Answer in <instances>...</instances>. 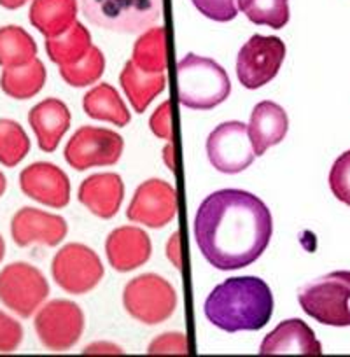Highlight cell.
<instances>
[{"label":"cell","mask_w":350,"mask_h":357,"mask_svg":"<svg viewBox=\"0 0 350 357\" xmlns=\"http://www.w3.org/2000/svg\"><path fill=\"white\" fill-rule=\"evenodd\" d=\"M273 219L252 193L221 190L201 202L195 218V238L205 259L218 270H240L268 247Z\"/></svg>","instance_id":"cell-1"},{"label":"cell","mask_w":350,"mask_h":357,"mask_svg":"<svg viewBox=\"0 0 350 357\" xmlns=\"http://www.w3.org/2000/svg\"><path fill=\"white\" fill-rule=\"evenodd\" d=\"M204 310L208 322L222 331H257L272 319L273 294L257 277H233L214 287Z\"/></svg>","instance_id":"cell-2"},{"label":"cell","mask_w":350,"mask_h":357,"mask_svg":"<svg viewBox=\"0 0 350 357\" xmlns=\"http://www.w3.org/2000/svg\"><path fill=\"white\" fill-rule=\"evenodd\" d=\"M179 100L195 111H211L229 97L231 82L218 61L190 53L179 61Z\"/></svg>","instance_id":"cell-3"},{"label":"cell","mask_w":350,"mask_h":357,"mask_svg":"<svg viewBox=\"0 0 350 357\" xmlns=\"http://www.w3.org/2000/svg\"><path fill=\"white\" fill-rule=\"evenodd\" d=\"M307 315L335 328L350 326V272H333L312 280L298 291Z\"/></svg>","instance_id":"cell-4"},{"label":"cell","mask_w":350,"mask_h":357,"mask_svg":"<svg viewBox=\"0 0 350 357\" xmlns=\"http://www.w3.org/2000/svg\"><path fill=\"white\" fill-rule=\"evenodd\" d=\"M93 25L119 33L144 32L163 15V0H81Z\"/></svg>","instance_id":"cell-5"},{"label":"cell","mask_w":350,"mask_h":357,"mask_svg":"<svg viewBox=\"0 0 350 357\" xmlns=\"http://www.w3.org/2000/svg\"><path fill=\"white\" fill-rule=\"evenodd\" d=\"M50 296V284L39 268L16 261L0 270V303L22 319H29Z\"/></svg>","instance_id":"cell-6"},{"label":"cell","mask_w":350,"mask_h":357,"mask_svg":"<svg viewBox=\"0 0 350 357\" xmlns=\"http://www.w3.org/2000/svg\"><path fill=\"white\" fill-rule=\"evenodd\" d=\"M123 305L135 321L156 326L174 315L177 294L163 277L146 273L126 284L123 291Z\"/></svg>","instance_id":"cell-7"},{"label":"cell","mask_w":350,"mask_h":357,"mask_svg":"<svg viewBox=\"0 0 350 357\" xmlns=\"http://www.w3.org/2000/svg\"><path fill=\"white\" fill-rule=\"evenodd\" d=\"M53 279L65 293H90L104 279V266L95 250L82 243H68L60 249L51 263Z\"/></svg>","instance_id":"cell-8"},{"label":"cell","mask_w":350,"mask_h":357,"mask_svg":"<svg viewBox=\"0 0 350 357\" xmlns=\"http://www.w3.org/2000/svg\"><path fill=\"white\" fill-rule=\"evenodd\" d=\"M125 140L112 130L82 126L65 146V160L74 170L84 172L93 167H111L121 158Z\"/></svg>","instance_id":"cell-9"},{"label":"cell","mask_w":350,"mask_h":357,"mask_svg":"<svg viewBox=\"0 0 350 357\" xmlns=\"http://www.w3.org/2000/svg\"><path fill=\"white\" fill-rule=\"evenodd\" d=\"M33 328L47 350L67 352L82 336L84 314L72 301L53 300L37 310Z\"/></svg>","instance_id":"cell-10"},{"label":"cell","mask_w":350,"mask_h":357,"mask_svg":"<svg viewBox=\"0 0 350 357\" xmlns=\"http://www.w3.org/2000/svg\"><path fill=\"white\" fill-rule=\"evenodd\" d=\"M286 58V44L279 37H250L236 58V75L247 89H257L268 84L279 74Z\"/></svg>","instance_id":"cell-11"},{"label":"cell","mask_w":350,"mask_h":357,"mask_svg":"<svg viewBox=\"0 0 350 357\" xmlns=\"http://www.w3.org/2000/svg\"><path fill=\"white\" fill-rule=\"evenodd\" d=\"M207 156L215 170L240 174L252 165L254 154L249 128L240 121L219 125L207 139Z\"/></svg>","instance_id":"cell-12"},{"label":"cell","mask_w":350,"mask_h":357,"mask_svg":"<svg viewBox=\"0 0 350 357\" xmlns=\"http://www.w3.org/2000/svg\"><path fill=\"white\" fill-rule=\"evenodd\" d=\"M177 208V191L161 178H149L137 188L126 215L130 221L158 229L174 221Z\"/></svg>","instance_id":"cell-13"},{"label":"cell","mask_w":350,"mask_h":357,"mask_svg":"<svg viewBox=\"0 0 350 357\" xmlns=\"http://www.w3.org/2000/svg\"><path fill=\"white\" fill-rule=\"evenodd\" d=\"M20 188L30 200L51 208H63L70 202V181L67 174L47 161H37L23 168Z\"/></svg>","instance_id":"cell-14"},{"label":"cell","mask_w":350,"mask_h":357,"mask_svg":"<svg viewBox=\"0 0 350 357\" xmlns=\"http://www.w3.org/2000/svg\"><path fill=\"white\" fill-rule=\"evenodd\" d=\"M68 226L61 215L50 214L33 207H23L13 215L11 236L18 247H54L67 236Z\"/></svg>","instance_id":"cell-15"},{"label":"cell","mask_w":350,"mask_h":357,"mask_svg":"<svg viewBox=\"0 0 350 357\" xmlns=\"http://www.w3.org/2000/svg\"><path fill=\"white\" fill-rule=\"evenodd\" d=\"M151 240L146 231L133 226L114 229L105 242V254L116 272H132L151 257Z\"/></svg>","instance_id":"cell-16"},{"label":"cell","mask_w":350,"mask_h":357,"mask_svg":"<svg viewBox=\"0 0 350 357\" xmlns=\"http://www.w3.org/2000/svg\"><path fill=\"white\" fill-rule=\"evenodd\" d=\"M261 356L298 354V356H321L322 345L307 322L300 319L284 321L266 335L259 347Z\"/></svg>","instance_id":"cell-17"},{"label":"cell","mask_w":350,"mask_h":357,"mask_svg":"<svg viewBox=\"0 0 350 357\" xmlns=\"http://www.w3.org/2000/svg\"><path fill=\"white\" fill-rule=\"evenodd\" d=\"M125 197V184L118 174H95L84 178L79 188L77 200L91 214L111 219L118 214Z\"/></svg>","instance_id":"cell-18"},{"label":"cell","mask_w":350,"mask_h":357,"mask_svg":"<svg viewBox=\"0 0 350 357\" xmlns=\"http://www.w3.org/2000/svg\"><path fill=\"white\" fill-rule=\"evenodd\" d=\"M29 123L36 133L39 149L53 153L70 126V111L58 98H46L30 109Z\"/></svg>","instance_id":"cell-19"},{"label":"cell","mask_w":350,"mask_h":357,"mask_svg":"<svg viewBox=\"0 0 350 357\" xmlns=\"http://www.w3.org/2000/svg\"><path fill=\"white\" fill-rule=\"evenodd\" d=\"M249 137L256 156H263L272 146L284 140L289 130L286 111L275 102H259L250 114Z\"/></svg>","instance_id":"cell-20"},{"label":"cell","mask_w":350,"mask_h":357,"mask_svg":"<svg viewBox=\"0 0 350 357\" xmlns=\"http://www.w3.org/2000/svg\"><path fill=\"white\" fill-rule=\"evenodd\" d=\"M77 15V0H33L30 6V23L46 39L70 29Z\"/></svg>","instance_id":"cell-21"},{"label":"cell","mask_w":350,"mask_h":357,"mask_svg":"<svg viewBox=\"0 0 350 357\" xmlns=\"http://www.w3.org/2000/svg\"><path fill=\"white\" fill-rule=\"evenodd\" d=\"M119 82H121L123 91L126 93L135 112L142 114L147 109V105L165 89L167 75H165V72H161V74L144 72L142 68H139L130 60L126 61L125 68H123L121 75H119Z\"/></svg>","instance_id":"cell-22"},{"label":"cell","mask_w":350,"mask_h":357,"mask_svg":"<svg viewBox=\"0 0 350 357\" xmlns=\"http://www.w3.org/2000/svg\"><path fill=\"white\" fill-rule=\"evenodd\" d=\"M46 67L39 58L22 67L4 68L0 75V89L15 100H30L46 84Z\"/></svg>","instance_id":"cell-23"},{"label":"cell","mask_w":350,"mask_h":357,"mask_svg":"<svg viewBox=\"0 0 350 357\" xmlns=\"http://www.w3.org/2000/svg\"><path fill=\"white\" fill-rule=\"evenodd\" d=\"M84 112L98 121H109L116 126H126L130 123V112L119 93L111 84H98L84 95L82 100Z\"/></svg>","instance_id":"cell-24"},{"label":"cell","mask_w":350,"mask_h":357,"mask_svg":"<svg viewBox=\"0 0 350 357\" xmlns=\"http://www.w3.org/2000/svg\"><path fill=\"white\" fill-rule=\"evenodd\" d=\"M91 47L93 44H91L90 32L79 22H75L70 29L65 30L60 36L46 39L47 56L60 67L79 61L90 53Z\"/></svg>","instance_id":"cell-25"},{"label":"cell","mask_w":350,"mask_h":357,"mask_svg":"<svg viewBox=\"0 0 350 357\" xmlns=\"http://www.w3.org/2000/svg\"><path fill=\"white\" fill-rule=\"evenodd\" d=\"M36 58L37 44L25 29L18 25L0 26V67H22Z\"/></svg>","instance_id":"cell-26"},{"label":"cell","mask_w":350,"mask_h":357,"mask_svg":"<svg viewBox=\"0 0 350 357\" xmlns=\"http://www.w3.org/2000/svg\"><path fill=\"white\" fill-rule=\"evenodd\" d=\"M132 61L149 74H161L167 70V32L165 26L149 29L139 37L133 46Z\"/></svg>","instance_id":"cell-27"},{"label":"cell","mask_w":350,"mask_h":357,"mask_svg":"<svg viewBox=\"0 0 350 357\" xmlns=\"http://www.w3.org/2000/svg\"><path fill=\"white\" fill-rule=\"evenodd\" d=\"M238 8L256 25L280 30L289 22V0H238Z\"/></svg>","instance_id":"cell-28"},{"label":"cell","mask_w":350,"mask_h":357,"mask_svg":"<svg viewBox=\"0 0 350 357\" xmlns=\"http://www.w3.org/2000/svg\"><path fill=\"white\" fill-rule=\"evenodd\" d=\"M30 153V139L15 119H0V163L15 168Z\"/></svg>","instance_id":"cell-29"},{"label":"cell","mask_w":350,"mask_h":357,"mask_svg":"<svg viewBox=\"0 0 350 357\" xmlns=\"http://www.w3.org/2000/svg\"><path fill=\"white\" fill-rule=\"evenodd\" d=\"M105 70V56L98 47H91L90 53L72 65L60 67V75L68 86L74 88H84L102 77Z\"/></svg>","instance_id":"cell-30"},{"label":"cell","mask_w":350,"mask_h":357,"mask_svg":"<svg viewBox=\"0 0 350 357\" xmlns=\"http://www.w3.org/2000/svg\"><path fill=\"white\" fill-rule=\"evenodd\" d=\"M329 188L336 200L350 207V151L336 158L329 172Z\"/></svg>","instance_id":"cell-31"},{"label":"cell","mask_w":350,"mask_h":357,"mask_svg":"<svg viewBox=\"0 0 350 357\" xmlns=\"http://www.w3.org/2000/svg\"><path fill=\"white\" fill-rule=\"evenodd\" d=\"M23 326L15 317L0 310V354H13L23 343Z\"/></svg>","instance_id":"cell-32"},{"label":"cell","mask_w":350,"mask_h":357,"mask_svg":"<svg viewBox=\"0 0 350 357\" xmlns=\"http://www.w3.org/2000/svg\"><path fill=\"white\" fill-rule=\"evenodd\" d=\"M195 8L214 22H231L236 16L235 0H191Z\"/></svg>","instance_id":"cell-33"},{"label":"cell","mask_w":350,"mask_h":357,"mask_svg":"<svg viewBox=\"0 0 350 357\" xmlns=\"http://www.w3.org/2000/svg\"><path fill=\"white\" fill-rule=\"evenodd\" d=\"M147 354H153V356H158V354L184 356V354H188L186 338H184L183 333H165V335L153 340V343L147 349Z\"/></svg>","instance_id":"cell-34"},{"label":"cell","mask_w":350,"mask_h":357,"mask_svg":"<svg viewBox=\"0 0 350 357\" xmlns=\"http://www.w3.org/2000/svg\"><path fill=\"white\" fill-rule=\"evenodd\" d=\"M151 132L163 140H172V111L170 102L165 100L160 107L154 111V114L149 119Z\"/></svg>","instance_id":"cell-35"},{"label":"cell","mask_w":350,"mask_h":357,"mask_svg":"<svg viewBox=\"0 0 350 357\" xmlns=\"http://www.w3.org/2000/svg\"><path fill=\"white\" fill-rule=\"evenodd\" d=\"M167 256L168 259L172 261L177 270L183 268V259H181V238H179V231L172 233L170 240H168V245H167Z\"/></svg>","instance_id":"cell-36"},{"label":"cell","mask_w":350,"mask_h":357,"mask_svg":"<svg viewBox=\"0 0 350 357\" xmlns=\"http://www.w3.org/2000/svg\"><path fill=\"white\" fill-rule=\"evenodd\" d=\"M119 347L111 345V343H95V345L86 347L84 354H121Z\"/></svg>","instance_id":"cell-37"},{"label":"cell","mask_w":350,"mask_h":357,"mask_svg":"<svg viewBox=\"0 0 350 357\" xmlns=\"http://www.w3.org/2000/svg\"><path fill=\"white\" fill-rule=\"evenodd\" d=\"M29 0H0V6L4 9H9V11H15V9L23 8Z\"/></svg>","instance_id":"cell-38"},{"label":"cell","mask_w":350,"mask_h":357,"mask_svg":"<svg viewBox=\"0 0 350 357\" xmlns=\"http://www.w3.org/2000/svg\"><path fill=\"white\" fill-rule=\"evenodd\" d=\"M174 149H172V144H167V146H165V149H163V160H165V163H167V167H168V170H172L174 172Z\"/></svg>","instance_id":"cell-39"},{"label":"cell","mask_w":350,"mask_h":357,"mask_svg":"<svg viewBox=\"0 0 350 357\" xmlns=\"http://www.w3.org/2000/svg\"><path fill=\"white\" fill-rule=\"evenodd\" d=\"M6 188H8V181H6L4 174H2V172H0V198L4 197V193H6Z\"/></svg>","instance_id":"cell-40"},{"label":"cell","mask_w":350,"mask_h":357,"mask_svg":"<svg viewBox=\"0 0 350 357\" xmlns=\"http://www.w3.org/2000/svg\"><path fill=\"white\" fill-rule=\"evenodd\" d=\"M4 256H6V242H4V236L0 235V263L4 261Z\"/></svg>","instance_id":"cell-41"}]
</instances>
